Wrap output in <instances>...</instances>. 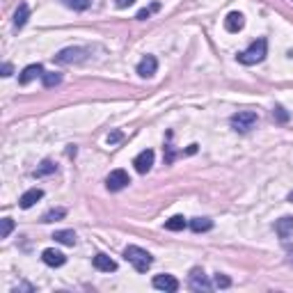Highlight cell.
I'll return each mask as SVG.
<instances>
[{
  "label": "cell",
  "instance_id": "1",
  "mask_svg": "<svg viewBox=\"0 0 293 293\" xmlns=\"http://www.w3.org/2000/svg\"><path fill=\"white\" fill-rule=\"evenodd\" d=\"M266 55H268V39L261 37V39H257V41H252L245 51L238 53L236 60L245 67H252V65H259V62L266 60Z\"/></svg>",
  "mask_w": 293,
  "mask_h": 293
},
{
  "label": "cell",
  "instance_id": "2",
  "mask_svg": "<svg viewBox=\"0 0 293 293\" xmlns=\"http://www.w3.org/2000/svg\"><path fill=\"white\" fill-rule=\"evenodd\" d=\"M124 259L138 273H146L151 268V263H154V257H151L146 250H142V247H138V245H129V247H126V250H124Z\"/></svg>",
  "mask_w": 293,
  "mask_h": 293
},
{
  "label": "cell",
  "instance_id": "3",
  "mask_svg": "<svg viewBox=\"0 0 293 293\" xmlns=\"http://www.w3.org/2000/svg\"><path fill=\"white\" fill-rule=\"evenodd\" d=\"M257 121H259V115L255 110H241L229 117V124H232V129L236 131V133H250L257 126Z\"/></svg>",
  "mask_w": 293,
  "mask_h": 293
},
{
  "label": "cell",
  "instance_id": "4",
  "mask_svg": "<svg viewBox=\"0 0 293 293\" xmlns=\"http://www.w3.org/2000/svg\"><path fill=\"white\" fill-rule=\"evenodd\" d=\"M188 289L195 291V293H202V291L206 293V291L213 289V282L206 280V275H204L202 268L195 266L193 270H190V275H188Z\"/></svg>",
  "mask_w": 293,
  "mask_h": 293
},
{
  "label": "cell",
  "instance_id": "5",
  "mask_svg": "<svg viewBox=\"0 0 293 293\" xmlns=\"http://www.w3.org/2000/svg\"><path fill=\"white\" fill-rule=\"evenodd\" d=\"M129 183H131V177L126 170H112L108 177H106V188H108L110 193H119V190H124Z\"/></svg>",
  "mask_w": 293,
  "mask_h": 293
},
{
  "label": "cell",
  "instance_id": "6",
  "mask_svg": "<svg viewBox=\"0 0 293 293\" xmlns=\"http://www.w3.org/2000/svg\"><path fill=\"white\" fill-rule=\"evenodd\" d=\"M87 57V51L85 48H62L60 53L55 55V62L57 65H76V62H82Z\"/></svg>",
  "mask_w": 293,
  "mask_h": 293
},
{
  "label": "cell",
  "instance_id": "7",
  "mask_svg": "<svg viewBox=\"0 0 293 293\" xmlns=\"http://www.w3.org/2000/svg\"><path fill=\"white\" fill-rule=\"evenodd\" d=\"M154 289H158V291H168V293H177L179 291V280L174 275H168V273H163V275H156L154 277Z\"/></svg>",
  "mask_w": 293,
  "mask_h": 293
},
{
  "label": "cell",
  "instance_id": "8",
  "mask_svg": "<svg viewBox=\"0 0 293 293\" xmlns=\"http://www.w3.org/2000/svg\"><path fill=\"white\" fill-rule=\"evenodd\" d=\"M135 71H138V76H140V78H151L156 71H158V60H156L154 55H144L142 60L138 62Z\"/></svg>",
  "mask_w": 293,
  "mask_h": 293
},
{
  "label": "cell",
  "instance_id": "9",
  "mask_svg": "<svg viewBox=\"0 0 293 293\" xmlns=\"http://www.w3.org/2000/svg\"><path fill=\"white\" fill-rule=\"evenodd\" d=\"M154 158H156V154L151 149H144V151H140L138 156L133 158V165H135V170H138L140 174H146L151 170V165H154Z\"/></svg>",
  "mask_w": 293,
  "mask_h": 293
},
{
  "label": "cell",
  "instance_id": "10",
  "mask_svg": "<svg viewBox=\"0 0 293 293\" xmlns=\"http://www.w3.org/2000/svg\"><path fill=\"white\" fill-rule=\"evenodd\" d=\"M41 261L46 263V266H51V268H60V266H65V263H67V257L62 255L60 250H53V247H48V250L41 252Z\"/></svg>",
  "mask_w": 293,
  "mask_h": 293
},
{
  "label": "cell",
  "instance_id": "11",
  "mask_svg": "<svg viewBox=\"0 0 293 293\" xmlns=\"http://www.w3.org/2000/svg\"><path fill=\"white\" fill-rule=\"evenodd\" d=\"M92 266H94L99 273H115L117 270V261H112V259L108 255H103V252H99V255L92 259Z\"/></svg>",
  "mask_w": 293,
  "mask_h": 293
},
{
  "label": "cell",
  "instance_id": "12",
  "mask_svg": "<svg viewBox=\"0 0 293 293\" xmlns=\"http://www.w3.org/2000/svg\"><path fill=\"white\" fill-rule=\"evenodd\" d=\"M245 28V16L241 12H232L224 18V30L227 32H241Z\"/></svg>",
  "mask_w": 293,
  "mask_h": 293
},
{
  "label": "cell",
  "instance_id": "13",
  "mask_svg": "<svg viewBox=\"0 0 293 293\" xmlns=\"http://www.w3.org/2000/svg\"><path fill=\"white\" fill-rule=\"evenodd\" d=\"M41 197H44V190L41 188H30V190H26V193L21 195V199H18V206H21V208H32Z\"/></svg>",
  "mask_w": 293,
  "mask_h": 293
},
{
  "label": "cell",
  "instance_id": "14",
  "mask_svg": "<svg viewBox=\"0 0 293 293\" xmlns=\"http://www.w3.org/2000/svg\"><path fill=\"white\" fill-rule=\"evenodd\" d=\"M275 232H277V236H280L282 241L291 238V236H293V218H291V216L280 218V220L275 222Z\"/></svg>",
  "mask_w": 293,
  "mask_h": 293
},
{
  "label": "cell",
  "instance_id": "15",
  "mask_svg": "<svg viewBox=\"0 0 293 293\" xmlns=\"http://www.w3.org/2000/svg\"><path fill=\"white\" fill-rule=\"evenodd\" d=\"M37 76H44V67L41 65H28L26 69L21 71V76H18V82H21V85H28V82H32Z\"/></svg>",
  "mask_w": 293,
  "mask_h": 293
},
{
  "label": "cell",
  "instance_id": "16",
  "mask_svg": "<svg viewBox=\"0 0 293 293\" xmlns=\"http://www.w3.org/2000/svg\"><path fill=\"white\" fill-rule=\"evenodd\" d=\"M28 18H30V7H28V3H21L18 9L14 12V28L21 30V28L28 23Z\"/></svg>",
  "mask_w": 293,
  "mask_h": 293
},
{
  "label": "cell",
  "instance_id": "17",
  "mask_svg": "<svg viewBox=\"0 0 293 293\" xmlns=\"http://www.w3.org/2000/svg\"><path fill=\"white\" fill-rule=\"evenodd\" d=\"M53 241L73 247V245H76V232H73V229H60V232L53 234Z\"/></svg>",
  "mask_w": 293,
  "mask_h": 293
},
{
  "label": "cell",
  "instance_id": "18",
  "mask_svg": "<svg viewBox=\"0 0 293 293\" xmlns=\"http://www.w3.org/2000/svg\"><path fill=\"white\" fill-rule=\"evenodd\" d=\"M188 227L193 229L195 234H204V232H208V229H213V220L211 218H193L188 222Z\"/></svg>",
  "mask_w": 293,
  "mask_h": 293
},
{
  "label": "cell",
  "instance_id": "19",
  "mask_svg": "<svg viewBox=\"0 0 293 293\" xmlns=\"http://www.w3.org/2000/svg\"><path fill=\"white\" fill-rule=\"evenodd\" d=\"M185 227H188V220L183 216H172L168 222H165V229H168V232H183Z\"/></svg>",
  "mask_w": 293,
  "mask_h": 293
},
{
  "label": "cell",
  "instance_id": "20",
  "mask_svg": "<svg viewBox=\"0 0 293 293\" xmlns=\"http://www.w3.org/2000/svg\"><path fill=\"white\" fill-rule=\"evenodd\" d=\"M55 170H57V165L53 163V160H44V163L35 170V177H37V179L48 177V174H55Z\"/></svg>",
  "mask_w": 293,
  "mask_h": 293
},
{
  "label": "cell",
  "instance_id": "21",
  "mask_svg": "<svg viewBox=\"0 0 293 293\" xmlns=\"http://www.w3.org/2000/svg\"><path fill=\"white\" fill-rule=\"evenodd\" d=\"M41 82H44V87H55V85H60V82H62V73H55V71H44Z\"/></svg>",
  "mask_w": 293,
  "mask_h": 293
},
{
  "label": "cell",
  "instance_id": "22",
  "mask_svg": "<svg viewBox=\"0 0 293 293\" xmlns=\"http://www.w3.org/2000/svg\"><path fill=\"white\" fill-rule=\"evenodd\" d=\"M67 216V208H51L41 216V222H55V220H62Z\"/></svg>",
  "mask_w": 293,
  "mask_h": 293
},
{
  "label": "cell",
  "instance_id": "23",
  "mask_svg": "<svg viewBox=\"0 0 293 293\" xmlns=\"http://www.w3.org/2000/svg\"><path fill=\"white\" fill-rule=\"evenodd\" d=\"M62 3H65L69 9H73V12H85V9L92 5V0H62Z\"/></svg>",
  "mask_w": 293,
  "mask_h": 293
},
{
  "label": "cell",
  "instance_id": "24",
  "mask_svg": "<svg viewBox=\"0 0 293 293\" xmlns=\"http://www.w3.org/2000/svg\"><path fill=\"white\" fill-rule=\"evenodd\" d=\"M229 286H232V280L227 275H222V273L213 275V289H229Z\"/></svg>",
  "mask_w": 293,
  "mask_h": 293
},
{
  "label": "cell",
  "instance_id": "25",
  "mask_svg": "<svg viewBox=\"0 0 293 293\" xmlns=\"http://www.w3.org/2000/svg\"><path fill=\"white\" fill-rule=\"evenodd\" d=\"M158 9H160V3H151L149 7L140 9V12H138V16H135V18H138V21H146V18H149L154 12H158Z\"/></svg>",
  "mask_w": 293,
  "mask_h": 293
},
{
  "label": "cell",
  "instance_id": "26",
  "mask_svg": "<svg viewBox=\"0 0 293 293\" xmlns=\"http://www.w3.org/2000/svg\"><path fill=\"white\" fill-rule=\"evenodd\" d=\"M273 117H275L277 124H286V121H289V112L282 108V106H275V108H273Z\"/></svg>",
  "mask_w": 293,
  "mask_h": 293
},
{
  "label": "cell",
  "instance_id": "27",
  "mask_svg": "<svg viewBox=\"0 0 293 293\" xmlns=\"http://www.w3.org/2000/svg\"><path fill=\"white\" fill-rule=\"evenodd\" d=\"M14 229V220L12 218H3V229H0V238H7Z\"/></svg>",
  "mask_w": 293,
  "mask_h": 293
},
{
  "label": "cell",
  "instance_id": "28",
  "mask_svg": "<svg viewBox=\"0 0 293 293\" xmlns=\"http://www.w3.org/2000/svg\"><path fill=\"white\" fill-rule=\"evenodd\" d=\"M124 140V133L121 131H112V133H108V144H117Z\"/></svg>",
  "mask_w": 293,
  "mask_h": 293
},
{
  "label": "cell",
  "instance_id": "29",
  "mask_svg": "<svg viewBox=\"0 0 293 293\" xmlns=\"http://www.w3.org/2000/svg\"><path fill=\"white\" fill-rule=\"evenodd\" d=\"M12 73H14V67L9 65V62H5V65H3V78H9Z\"/></svg>",
  "mask_w": 293,
  "mask_h": 293
},
{
  "label": "cell",
  "instance_id": "30",
  "mask_svg": "<svg viewBox=\"0 0 293 293\" xmlns=\"http://www.w3.org/2000/svg\"><path fill=\"white\" fill-rule=\"evenodd\" d=\"M133 3H135V0H115V5H117V7H119V9L131 7V5H133Z\"/></svg>",
  "mask_w": 293,
  "mask_h": 293
},
{
  "label": "cell",
  "instance_id": "31",
  "mask_svg": "<svg viewBox=\"0 0 293 293\" xmlns=\"http://www.w3.org/2000/svg\"><path fill=\"white\" fill-rule=\"evenodd\" d=\"M12 291L14 293H16V291H35V286H32V284H18V286H14Z\"/></svg>",
  "mask_w": 293,
  "mask_h": 293
},
{
  "label": "cell",
  "instance_id": "32",
  "mask_svg": "<svg viewBox=\"0 0 293 293\" xmlns=\"http://www.w3.org/2000/svg\"><path fill=\"white\" fill-rule=\"evenodd\" d=\"M67 154H69V156H76V144H69V149H67Z\"/></svg>",
  "mask_w": 293,
  "mask_h": 293
},
{
  "label": "cell",
  "instance_id": "33",
  "mask_svg": "<svg viewBox=\"0 0 293 293\" xmlns=\"http://www.w3.org/2000/svg\"><path fill=\"white\" fill-rule=\"evenodd\" d=\"M195 151H197V144H190V146H188V151H185V154H195Z\"/></svg>",
  "mask_w": 293,
  "mask_h": 293
},
{
  "label": "cell",
  "instance_id": "34",
  "mask_svg": "<svg viewBox=\"0 0 293 293\" xmlns=\"http://www.w3.org/2000/svg\"><path fill=\"white\" fill-rule=\"evenodd\" d=\"M289 202H293V193H289Z\"/></svg>",
  "mask_w": 293,
  "mask_h": 293
}]
</instances>
